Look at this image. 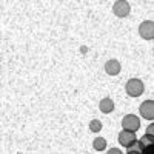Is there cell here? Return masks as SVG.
Returning <instances> with one entry per match:
<instances>
[{
    "label": "cell",
    "instance_id": "cell-1",
    "mask_svg": "<svg viewBox=\"0 0 154 154\" xmlns=\"http://www.w3.org/2000/svg\"><path fill=\"white\" fill-rule=\"evenodd\" d=\"M126 94L128 96H131V97H139V96H142L143 94V82L142 80H139V79H131V80H128L126 83Z\"/></svg>",
    "mask_w": 154,
    "mask_h": 154
},
{
    "label": "cell",
    "instance_id": "cell-2",
    "mask_svg": "<svg viewBox=\"0 0 154 154\" xmlns=\"http://www.w3.org/2000/svg\"><path fill=\"white\" fill-rule=\"evenodd\" d=\"M122 126H123V130H128V131H137L139 128H140V120L137 116L134 114H128L125 116V117L122 119Z\"/></svg>",
    "mask_w": 154,
    "mask_h": 154
},
{
    "label": "cell",
    "instance_id": "cell-3",
    "mask_svg": "<svg viewBox=\"0 0 154 154\" xmlns=\"http://www.w3.org/2000/svg\"><path fill=\"white\" fill-rule=\"evenodd\" d=\"M139 34L143 38H146V40H152L154 38V22L152 20L142 22L139 26Z\"/></svg>",
    "mask_w": 154,
    "mask_h": 154
},
{
    "label": "cell",
    "instance_id": "cell-4",
    "mask_svg": "<svg viewBox=\"0 0 154 154\" xmlns=\"http://www.w3.org/2000/svg\"><path fill=\"white\" fill-rule=\"evenodd\" d=\"M130 11H131V6L128 2H125V0H120V2H116L114 6H112V12H114V16H117L120 19L126 17L128 14H130Z\"/></svg>",
    "mask_w": 154,
    "mask_h": 154
},
{
    "label": "cell",
    "instance_id": "cell-5",
    "mask_svg": "<svg viewBox=\"0 0 154 154\" xmlns=\"http://www.w3.org/2000/svg\"><path fill=\"white\" fill-rule=\"evenodd\" d=\"M140 114L142 117L148 119V120H152L154 119V102L152 100H146L140 105Z\"/></svg>",
    "mask_w": 154,
    "mask_h": 154
},
{
    "label": "cell",
    "instance_id": "cell-6",
    "mask_svg": "<svg viewBox=\"0 0 154 154\" xmlns=\"http://www.w3.org/2000/svg\"><path fill=\"white\" fill-rule=\"evenodd\" d=\"M134 140H137V137H136V134H134V131H128V130H123V131H120V134H119V142H120V145L122 146H128V145H131Z\"/></svg>",
    "mask_w": 154,
    "mask_h": 154
},
{
    "label": "cell",
    "instance_id": "cell-7",
    "mask_svg": "<svg viewBox=\"0 0 154 154\" xmlns=\"http://www.w3.org/2000/svg\"><path fill=\"white\" fill-rule=\"evenodd\" d=\"M105 71L109 75H117L120 72V63H119V60H116V59L108 60L105 63Z\"/></svg>",
    "mask_w": 154,
    "mask_h": 154
},
{
    "label": "cell",
    "instance_id": "cell-8",
    "mask_svg": "<svg viewBox=\"0 0 154 154\" xmlns=\"http://www.w3.org/2000/svg\"><path fill=\"white\" fill-rule=\"evenodd\" d=\"M99 108H100V111L102 112H105V114H109V112H112L114 111V102L111 100V99H103L99 103Z\"/></svg>",
    "mask_w": 154,
    "mask_h": 154
},
{
    "label": "cell",
    "instance_id": "cell-9",
    "mask_svg": "<svg viewBox=\"0 0 154 154\" xmlns=\"http://www.w3.org/2000/svg\"><path fill=\"white\" fill-rule=\"evenodd\" d=\"M93 146L96 151H103L106 148V140L103 137H96L94 142H93Z\"/></svg>",
    "mask_w": 154,
    "mask_h": 154
},
{
    "label": "cell",
    "instance_id": "cell-10",
    "mask_svg": "<svg viewBox=\"0 0 154 154\" xmlns=\"http://www.w3.org/2000/svg\"><path fill=\"white\" fill-rule=\"evenodd\" d=\"M142 152V143L137 142V140H134V142L131 145H128L126 146V152Z\"/></svg>",
    "mask_w": 154,
    "mask_h": 154
},
{
    "label": "cell",
    "instance_id": "cell-11",
    "mask_svg": "<svg viewBox=\"0 0 154 154\" xmlns=\"http://www.w3.org/2000/svg\"><path fill=\"white\" fill-rule=\"evenodd\" d=\"M100 130H102V122H100V120L94 119V120L89 122V131H93V133H99Z\"/></svg>",
    "mask_w": 154,
    "mask_h": 154
},
{
    "label": "cell",
    "instance_id": "cell-12",
    "mask_svg": "<svg viewBox=\"0 0 154 154\" xmlns=\"http://www.w3.org/2000/svg\"><path fill=\"white\" fill-rule=\"evenodd\" d=\"M152 131H154V125L151 123V126H148V130H146V134H152Z\"/></svg>",
    "mask_w": 154,
    "mask_h": 154
},
{
    "label": "cell",
    "instance_id": "cell-13",
    "mask_svg": "<svg viewBox=\"0 0 154 154\" xmlns=\"http://www.w3.org/2000/svg\"><path fill=\"white\" fill-rule=\"evenodd\" d=\"M108 152H109V154H114V152H116V154H119V152H120V151H119V149H117V148H111V149H109V151H108Z\"/></svg>",
    "mask_w": 154,
    "mask_h": 154
}]
</instances>
